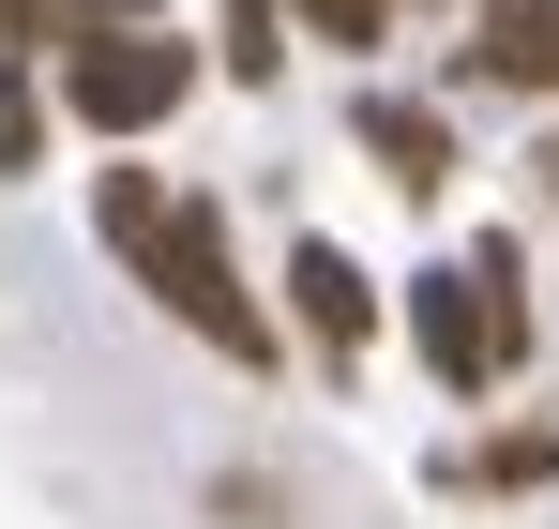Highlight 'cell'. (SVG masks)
Wrapping results in <instances>:
<instances>
[{
    "label": "cell",
    "instance_id": "6da1fadb",
    "mask_svg": "<svg viewBox=\"0 0 559 529\" xmlns=\"http://www.w3.org/2000/svg\"><path fill=\"white\" fill-rule=\"evenodd\" d=\"M182 91H197V61H182V31H152V15H92V31L61 46V106H76L92 137H152Z\"/></svg>",
    "mask_w": 559,
    "mask_h": 529
},
{
    "label": "cell",
    "instance_id": "7a4b0ae2",
    "mask_svg": "<svg viewBox=\"0 0 559 529\" xmlns=\"http://www.w3.org/2000/svg\"><path fill=\"white\" fill-rule=\"evenodd\" d=\"M152 287H167V318H182L197 349H227V363H273V318H258V303H242V272H227V227H212V212H167V227H152Z\"/></svg>",
    "mask_w": 559,
    "mask_h": 529
},
{
    "label": "cell",
    "instance_id": "8992f818",
    "mask_svg": "<svg viewBox=\"0 0 559 529\" xmlns=\"http://www.w3.org/2000/svg\"><path fill=\"white\" fill-rule=\"evenodd\" d=\"M364 152H378V167H393V181H408V197H424V181L454 167V137H439L424 106H364Z\"/></svg>",
    "mask_w": 559,
    "mask_h": 529
},
{
    "label": "cell",
    "instance_id": "8fae6325",
    "mask_svg": "<svg viewBox=\"0 0 559 529\" xmlns=\"http://www.w3.org/2000/svg\"><path fill=\"white\" fill-rule=\"evenodd\" d=\"M0 31H15V46H46V0H0Z\"/></svg>",
    "mask_w": 559,
    "mask_h": 529
},
{
    "label": "cell",
    "instance_id": "3957f363",
    "mask_svg": "<svg viewBox=\"0 0 559 529\" xmlns=\"http://www.w3.org/2000/svg\"><path fill=\"white\" fill-rule=\"evenodd\" d=\"M408 333H424V363H439L454 393H484V378L514 363V287H499V258L424 272V287H408Z\"/></svg>",
    "mask_w": 559,
    "mask_h": 529
},
{
    "label": "cell",
    "instance_id": "277c9868",
    "mask_svg": "<svg viewBox=\"0 0 559 529\" xmlns=\"http://www.w3.org/2000/svg\"><path fill=\"white\" fill-rule=\"evenodd\" d=\"M287 287H302V333H318L333 363H348V349L378 333V287H364L348 258H333V243H302V258H287Z\"/></svg>",
    "mask_w": 559,
    "mask_h": 529
},
{
    "label": "cell",
    "instance_id": "4fadbf2b",
    "mask_svg": "<svg viewBox=\"0 0 559 529\" xmlns=\"http://www.w3.org/2000/svg\"><path fill=\"white\" fill-rule=\"evenodd\" d=\"M545 197H559V152H545Z\"/></svg>",
    "mask_w": 559,
    "mask_h": 529
},
{
    "label": "cell",
    "instance_id": "5b68a950",
    "mask_svg": "<svg viewBox=\"0 0 559 529\" xmlns=\"http://www.w3.org/2000/svg\"><path fill=\"white\" fill-rule=\"evenodd\" d=\"M484 77L559 91V0H499V15H484Z\"/></svg>",
    "mask_w": 559,
    "mask_h": 529
},
{
    "label": "cell",
    "instance_id": "52a82bcc",
    "mask_svg": "<svg viewBox=\"0 0 559 529\" xmlns=\"http://www.w3.org/2000/svg\"><path fill=\"white\" fill-rule=\"evenodd\" d=\"M152 227H167V197H152V167H106V243H121V258H152Z\"/></svg>",
    "mask_w": 559,
    "mask_h": 529
},
{
    "label": "cell",
    "instance_id": "30bf717a",
    "mask_svg": "<svg viewBox=\"0 0 559 529\" xmlns=\"http://www.w3.org/2000/svg\"><path fill=\"white\" fill-rule=\"evenodd\" d=\"M302 15H318V46H378V15H393V0H302Z\"/></svg>",
    "mask_w": 559,
    "mask_h": 529
},
{
    "label": "cell",
    "instance_id": "9c48e42d",
    "mask_svg": "<svg viewBox=\"0 0 559 529\" xmlns=\"http://www.w3.org/2000/svg\"><path fill=\"white\" fill-rule=\"evenodd\" d=\"M227 61H242V77H273V0H227Z\"/></svg>",
    "mask_w": 559,
    "mask_h": 529
},
{
    "label": "cell",
    "instance_id": "7c38bea8",
    "mask_svg": "<svg viewBox=\"0 0 559 529\" xmlns=\"http://www.w3.org/2000/svg\"><path fill=\"white\" fill-rule=\"evenodd\" d=\"M92 15H167V0H92Z\"/></svg>",
    "mask_w": 559,
    "mask_h": 529
},
{
    "label": "cell",
    "instance_id": "ba28073f",
    "mask_svg": "<svg viewBox=\"0 0 559 529\" xmlns=\"http://www.w3.org/2000/svg\"><path fill=\"white\" fill-rule=\"evenodd\" d=\"M31 137H46L31 121V61H0V167H31Z\"/></svg>",
    "mask_w": 559,
    "mask_h": 529
}]
</instances>
